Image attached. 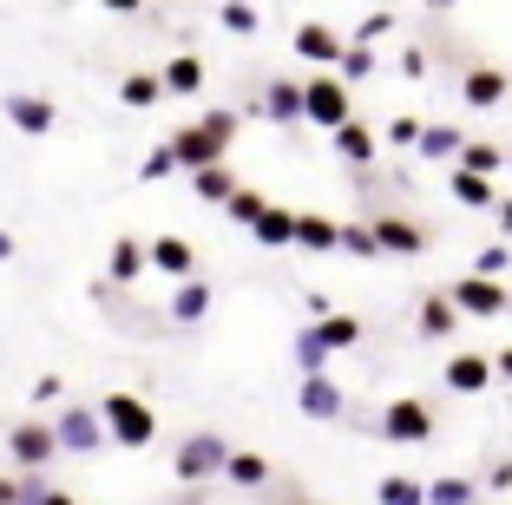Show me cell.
<instances>
[{
  "label": "cell",
  "mask_w": 512,
  "mask_h": 505,
  "mask_svg": "<svg viewBox=\"0 0 512 505\" xmlns=\"http://www.w3.org/2000/svg\"><path fill=\"white\" fill-rule=\"evenodd\" d=\"M237 125H243L237 105H204V119L178 125V132H171L165 145H171V158H178L184 178H197V171L224 164V158H230V145H237Z\"/></svg>",
  "instance_id": "1"
},
{
  "label": "cell",
  "mask_w": 512,
  "mask_h": 505,
  "mask_svg": "<svg viewBox=\"0 0 512 505\" xmlns=\"http://www.w3.org/2000/svg\"><path fill=\"white\" fill-rule=\"evenodd\" d=\"M368 328H362V315H342L335 309L329 322H302L296 328V342H289V355H296V374H329V361L342 355V348H355Z\"/></svg>",
  "instance_id": "2"
},
{
  "label": "cell",
  "mask_w": 512,
  "mask_h": 505,
  "mask_svg": "<svg viewBox=\"0 0 512 505\" xmlns=\"http://www.w3.org/2000/svg\"><path fill=\"white\" fill-rule=\"evenodd\" d=\"M99 427H106V440L119 446V453H138V446L158 440V414H151L145 394H132V387H112V394H99Z\"/></svg>",
  "instance_id": "3"
},
{
  "label": "cell",
  "mask_w": 512,
  "mask_h": 505,
  "mask_svg": "<svg viewBox=\"0 0 512 505\" xmlns=\"http://www.w3.org/2000/svg\"><path fill=\"white\" fill-rule=\"evenodd\" d=\"M53 440H60V453H73V460L112 453V440H106V427H99V407L92 401H60L53 407Z\"/></svg>",
  "instance_id": "4"
},
{
  "label": "cell",
  "mask_w": 512,
  "mask_h": 505,
  "mask_svg": "<svg viewBox=\"0 0 512 505\" xmlns=\"http://www.w3.org/2000/svg\"><path fill=\"white\" fill-rule=\"evenodd\" d=\"M230 453H237V446H230L224 433H184L178 453H171V473H178V486H211V479H224Z\"/></svg>",
  "instance_id": "5"
},
{
  "label": "cell",
  "mask_w": 512,
  "mask_h": 505,
  "mask_svg": "<svg viewBox=\"0 0 512 505\" xmlns=\"http://www.w3.org/2000/svg\"><path fill=\"white\" fill-rule=\"evenodd\" d=\"M434 401H421V394H394V401H381V414H375V433L388 446H427L434 440Z\"/></svg>",
  "instance_id": "6"
},
{
  "label": "cell",
  "mask_w": 512,
  "mask_h": 505,
  "mask_svg": "<svg viewBox=\"0 0 512 505\" xmlns=\"http://www.w3.org/2000/svg\"><path fill=\"white\" fill-rule=\"evenodd\" d=\"M355 119V92L342 86L335 73H309L302 79V125H316V132H342Z\"/></svg>",
  "instance_id": "7"
},
{
  "label": "cell",
  "mask_w": 512,
  "mask_h": 505,
  "mask_svg": "<svg viewBox=\"0 0 512 505\" xmlns=\"http://www.w3.org/2000/svg\"><path fill=\"white\" fill-rule=\"evenodd\" d=\"M7 453H14V473H46L60 460V440H53V420L46 414H27L7 427Z\"/></svg>",
  "instance_id": "8"
},
{
  "label": "cell",
  "mask_w": 512,
  "mask_h": 505,
  "mask_svg": "<svg viewBox=\"0 0 512 505\" xmlns=\"http://www.w3.org/2000/svg\"><path fill=\"white\" fill-rule=\"evenodd\" d=\"M0 119L14 125L20 138H46L53 125H60V105L46 99V92H27V86H7L0 92Z\"/></svg>",
  "instance_id": "9"
},
{
  "label": "cell",
  "mask_w": 512,
  "mask_h": 505,
  "mask_svg": "<svg viewBox=\"0 0 512 505\" xmlns=\"http://www.w3.org/2000/svg\"><path fill=\"white\" fill-rule=\"evenodd\" d=\"M296 414L316 420V427H335V420H348V394L335 374H302L296 381Z\"/></svg>",
  "instance_id": "10"
},
{
  "label": "cell",
  "mask_w": 512,
  "mask_h": 505,
  "mask_svg": "<svg viewBox=\"0 0 512 505\" xmlns=\"http://www.w3.org/2000/svg\"><path fill=\"white\" fill-rule=\"evenodd\" d=\"M250 112L263 125H283V132H302V79H283V73H270L263 79V92L250 99Z\"/></svg>",
  "instance_id": "11"
},
{
  "label": "cell",
  "mask_w": 512,
  "mask_h": 505,
  "mask_svg": "<svg viewBox=\"0 0 512 505\" xmlns=\"http://www.w3.org/2000/svg\"><path fill=\"white\" fill-rule=\"evenodd\" d=\"M447 302L460 315H473V322H499V315H512V289L506 283H480V276H460V283L447 289Z\"/></svg>",
  "instance_id": "12"
},
{
  "label": "cell",
  "mask_w": 512,
  "mask_h": 505,
  "mask_svg": "<svg viewBox=\"0 0 512 505\" xmlns=\"http://www.w3.org/2000/svg\"><path fill=\"white\" fill-rule=\"evenodd\" d=\"M375 243H381V256H427L434 250V237H427V223L421 217H401V210H381L375 223Z\"/></svg>",
  "instance_id": "13"
},
{
  "label": "cell",
  "mask_w": 512,
  "mask_h": 505,
  "mask_svg": "<svg viewBox=\"0 0 512 505\" xmlns=\"http://www.w3.org/2000/svg\"><path fill=\"white\" fill-rule=\"evenodd\" d=\"M296 60L302 66H316V73H335V66H342V46H348V33H335L329 20H302L296 27Z\"/></svg>",
  "instance_id": "14"
},
{
  "label": "cell",
  "mask_w": 512,
  "mask_h": 505,
  "mask_svg": "<svg viewBox=\"0 0 512 505\" xmlns=\"http://www.w3.org/2000/svg\"><path fill=\"white\" fill-rule=\"evenodd\" d=\"M440 381H447V394H486L493 387V355L486 348H453L447 361H440Z\"/></svg>",
  "instance_id": "15"
},
{
  "label": "cell",
  "mask_w": 512,
  "mask_h": 505,
  "mask_svg": "<svg viewBox=\"0 0 512 505\" xmlns=\"http://www.w3.org/2000/svg\"><path fill=\"white\" fill-rule=\"evenodd\" d=\"M329 145H335V158H342L348 171H362V178L375 171V158H381V132L368 119H348L342 132H329Z\"/></svg>",
  "instance_id": "16"
},
{
  "label": "cell",
  "mask_w": 512,
  "mask_h": 505,
  "mask_svg": "<svg viewBox=\"0 0 512 505\" xmlns=\"http://www.w3.org/2000/svg\"><path fill=\"white\" fill-rule=\"evenodd\" d=\"M506 92H512V73L506 66H467V73H460V99L473 105V112H493V105H506Z\"/></svg>",
  "instance_id": "17"
},
{
  "label": "cell",
  "mask_w": 512,
  "mask_h": 505,
  "mask_svg": "<svg viewBox=\"0 0 512 505\" xmlns=\"http://www.w3.org/2000/svg\"><path fill=\"white\" fill-rule=\"evenodd\" d=\"M414 335H421V342H453V335H460V309L447 302V289H427V296H421V309H414Z\"/></svg>",
  "instance_id": "18"
},
{
  "label": "cell",
  "mask_w": 512,
  "mask_h": 505,
  "mask_svg": "<svg viewBox=\"0 0 512 505\" xmlns=\"http://www.w3.org/2000/svg\"><path fill=\"white\" fill-rule=\"evenodd\" d=\"M145 250H151V269L171 276V283H191L197 276V243L191 237H151Z\"/></svg>",
  "instance_id": "19"
},
{
  "label": "cell",
  "mask_w": 512,
  "mask_h": 505,
  "mask_svg": "<svg viewBox=\"0 0 512 505\" xmlns=\"http://www.w3.org/2000/svg\"><path fill=\"white\" fill-rule=\"evenodd\" d=\"M158 86H165L171 99H197V92H204V60H197V46H178V53L158 66Z\"/></svg>",
  "instance_id": "20"
},
{
  "label": "cell",
  "mask_w": 512,
  "mask_h": 505,
  "mask_svg": "<svg viewBox=\"0 0 512 505\" xmlns=\"http://www.w3.org/2000/svg\"><path fill=\"white\" fill-rule=\"evenodd\" d=\"M145 269H151V250H145V237H112V256H106V283H112V289L138 283Z\"/></svg>",
  "instance_id": "21"
},
{
  "label": "cell",
  "mask_w": 512,
  "mask_h": 505,
  "mask_svg": "<svg viewBox=\"0 0 512 505\" xmlns=\"http://www.w3.org/2000/svg\"><path fill=\"white\" fill-rule=\"evenodd\" d=\"M296 250H309V256H335V250H342V223L322 217V210H296Z\"/></svg>",
  "instance_id": "22"
},
{
  "label": "cell",
  "mask_w": 512,
  "mask_h": 505,
  "mask_svg": "<svg viewBox=\"0 0 512 505\" xmlns=\"http://www.w3.org/2000/svg\"><path fill=\"white\" fill-rule=\"evenodd\" d=\"M211 302H217V289L204 283V276H191V283H178V289H171L165 315H171L178 328H191V322H204V315H211Z\"/></svg>",
  "instance_id": "23"
},
{
  "label": "cell",
  "mask_w": 512,
  "mask_h": 505,
  "mask_svg": "<svg viewBox=\"0 0 512 505\" xmlns=\"http://www.w3.org/2000/svg\"><path fill=\"white\" fill-rule=\"evenodd\" d=\"M447 197L460 210H499V197H506V191H499L493 178H473V171H447Z\"/></svg>",
  "instance_id": "24"
},
{
  "label": "cell",
  "mask_w": 512,
  "mask_h": 505,
  "mask_svg": "<svg viewBox=\"0 0 512 505\" xmlns=\"http://www.w3.org/2000/svg\"><path fill=\"white\" fill-rule=\"evenodd\" d=\"M256 250H296V210H283V204H270L263 217H256Z\"/></svg>",
  "instance_id": "25"
},
{
  "label": "cell",
  "mask_w": 512,
  "mask_h": 505,
  "mask_svg": "<svg viewBox=\"0 0 512 505\" xmlns=\"http://www.w3.org/2000/svg\"><path fill=\"white\" fill-rule=\"evenodd\" d=\"M460 151H467V132H460V125H427L421 145H414V158H427V164H460Z\"/></svg>",
  "instance_id": "26"
},
{
  "label": "cell",
  "mask_w": 512,
  "mask_h": 505,
  "mask_svg": "<svg viewBox=\"0 0 512 505\" xmlns=\"http://www.w3.org/2000/svg\"><path fill=\"white\" fill-rule=\"evenodd\" d=\"M224 479H230L237 492H263V486H276V466L263 460V453H230Z\"/></svg>",
  "instance_id": "27"
},
{
  "label": "cell",
  "mask_w": 512,
  "mask_h": 505,
  "mask_svg": "<svg viewBox=\"0 0 512 505\" xmlns=\"http://www.w3.org/2000/svg\"><path fill=\"white\" fill-rule=\"evenodd\" d=\"M191 197H197V204H217V210H224L230 197H237V171H230V164H211V171H197V178H191Z\"/></svg>",
  "instance_id": "28"
},
{
  "label": "cell",
  "mask_w": 512,
  "mask_h": 505,
  "mask_svg": "<svg viewBox=\"0 0 512 505\" xmlns=\"http://www.w3.org/2000/svg\"><path fill=\"white\" fill-rule=\"evenodd\" d=\"M375 505H427V479H414V473H381L375 479Z\"/></svg>",
  "instance_id": "29"
},
{
  "label": "cell",
  "mask_w": 512,
  "mask_h": 505,
  "mask_svg": "<svg viewBox=\"0 0 512 505\" xmlns=\"http://www.w3.org/2000/svg\"><path fill=\"white\" fill-rule=\"evenodd\" d=\"M427 505H480V479H467V473L427 479Z\"/></svg>",
  "instance_id": "30"
},
{
  "label": "cell",
  "mask_w": 512,
  "mask_h": 505,
  "mask_svg": "<svg viewBox=\"0 0 512 505\" xmlns=\"http://www.w3.org/2000/svg\"><path fill=\"white\" fill-rule=\"evenodd\" d=\"M158 99H165V86H158V66H151V73L138 66V73L119 79V105H132V112H145V105H158Z\"/></svg>",
  "instance_id": "31"
},
{
  "label": "cell",
  "mask_w": 512,
  "mask_h": 505,
  "mask_svg": "<svg viewBox=\"0 0 512 505\" xmlns=\"http://www.w3.org/2000/svg\"><path fill=\"white\" fill-rule=\"evenodd\" d=\"M375 73H381L375 46H355V40H348V46H342V66H335V79H342V86L355 92V86H362V79H375Z\"/></svg>",
  "instance_id": "32"
},
{
  "label": "cell",
  "mask_w": 512,
  "mask_h": 505,
  "mask_svg": "<svg viewBox=\"0 0 512 505\" xmlns=\"http://www.w3.org/2000/svg\"><path fill=\"white\" fill-rule=\"evenodd\" d=\"M499 164H506V151H499V145H486V138H467V151H460V164H453V171H473V178H493Z\"/></svg>",
  "instance_id": "33"
},
{
  "label": "cell",
  "mask_w": 512,
  "mask_h": 505,
  "mask_svg": "<svg viewBox=\"0 0 512 505\" xmlns=\"http://www.w3.org/2000/svg\"><path fill=\"white\" fill-rule=\"evenodd\" d=\"M263 210H270V197L256 191V184H237V197L224 204V217H230V223H243V230H256V217H263Z\"/></svg>",
  "instance_id": "34"
},
{
  "label": "cell",
  "mask_w": 512,
  "mask_h": 505,
  "mask_svg": "<svg viewBox=\"0 0 512 505\" xmlns=\"http://www.w3.org/2000/svg\"><path fill=\"white\" fill-rule=\"evenodd\" d=\"M217 27L237 33V40H250V33L263 27V14H256V7H243V0H224V7H217Z\"/></svg>",
  "instance_id": "35"
},
{
  "label": "cell",
  "mask_w": 512,
  "mask_h": 505,
  "mask_svg": "<svg viewBox=\"0 0 512 505\" xmlns=\"http://www.w3.org/2000/svg\"><path fill=\"white\" fill-rule=\"evenodd\" d=\"M506 269H512V243H486V250L473 256V269H467V276H480V283H499Z\"/></svg>",
  "instance_id": "36"
},
{
  "label": "cell",
  "mask_w": 512,
  "mask_h": 505,
  "mask_svg": "<svg viewBox=\"0 0 512 505\" xmlns=\"http://www.w3.org/2000/svg\"><path fill=\"white\" fill-rule=\"evenodd\" d=\"M421 132H427V125L414 119V112H394V119L381 125V145H401V151H414V145H421Z\"/></svg>",
  "instance_id": "37"
},
{
  "label": "cell",
  "mask_w": 512,
  "mask_h": 505,
  "mask_svg": "<svg viewBox=\"0 0 512 505\" xmlns=\"http://www.w3.org/2000/svg\"><path fill=\"white\" fill-rule=\"evenodd\" d=\"M342 256H355V263H375V256H381L375 230H368V223H342Z\"/></svg>",
  "instance_id": "38"
},
{
  "label": "cell",
  "mask_w": 512,
  "mask_h": 505,
  "mask_svg": "<svg viewBox=\"0 0 512 505\" xmlns=\"http://www.w3.org/2000/svg\"><path fill=\"white\" fill-rule=\"evenodd\" d=\"M171 171H178V158H171V145L158 138V145L138 158V184H158V178H171Z\"/></svg>",
  "instance_id": "39"
},
{
  "label": "cell",
  "mask_w": 512,
  "mask_h": 505,
  "mask_svg": "<svg viewBox=\"0 0 512 505\" xmlns=\"http://www.w3.org/2000/svg\"><path fill=\"white\" fill-rule=\"evenodd\" d=\"M388 33H394V14H388V7H375V14H362V27L348 33V40H355V46H375V40H388Z\"/></svg>",
  "instance_id": "40"
},
{
  "label": "cell",
  "mask_w": 512,
  "mask_h": 505,
  "mask_svg": "<svg viewBox=\"0 0 512 505\" xmlns=\"http://www.w3.org/2000/svg\"><path fill=\"white\" fill-rule=\"evenodd\" d=\"M60 394H66V381H60V374H53V368H46V374H40V381H33V387H27V401H33V407H40V414H46V401H60Z\"/></svg>",
  "instance_id": "41"
},
{
  "label": "cell",
  "mask_w": 512,
  "mask_h": 505,
  "mask_svg": "<svg viewBox=\"0 0 512 505\" xmlns=\"http://www.w3.org/2000/svg\"><path fill=\"white\" fill-rule=\"evenodd\" d=\"M486 492H512V460H493V466H486Z\"/></svg>",
  "instance_id": "42"
},
{
  "label": "cell",
  "mask_w": 512,
  "mask_h": 505,
  "mask_svg": "<svg viewBox=\"0 0 512 505\" xmlns=\"http://www.w3.org/2000/svg\"><path fill=\"white\" fill-rule=\"evenodd\" d=\"M401 73L407 79H427V53H421V46H407V53H401Z\"/></svg>",
  "instance_id": "43"
},
{
  "label": "cell",
  "mask_w": 512,
  "mask_h": 505,
  "mask_svg": "<svg viewBox=\"0 0 512 505\" xmlns=\"http://www.w3.org/2000/svg\"><path fill=\"white\" fill-rule=\"evenodd\" d=\"M335 315V302H329V289H309V322H329Z\"/></svg>",
  "instance_id": "44"
},
{
  "label": "cell",
  "mask_w": 512,
  "mask_h": 505,
  "mask_svg": "<svg viewBox=\"0 0 512 505\" xmlns=\"http://www.w3.org/2000/svg\"><path fill=\"white\" fill-rule=\"evenodd\" d=\"M493 381L512 387V348H493Z\"/></svg>",
  "instance_id": "45"
},
{
  "label": "cell",
  "mask_w": 512,
  "mask_h": 505,
  "mask_svg": "<svg viewBox=\"0 0 512 505\" xmlns=\"http://www.w3.org/2000/svg\"><path fill=\"white\" fill-rule=\"evenodd\" d=\"M0 505H20V473H0Z\"/></svg>",
  "instance_id": "46"
},
{
  "label": "cell",
  "mask_w": 512,
  "mask_h": 505,
  "mask_svg": "<svg viewBox=\"0 0 512 505\" xmlns=\"http://www.w3.org/2000/svg\"><path fill=\"white\" fill-rule=\"evenodd\" d=\"M493 223H499V237H512V191L499 197V210H493Z\"/></svg>",
  "instance_id": "47"
},
{
  "label": "cell",
  "mask_w": 512,
  "mask_h": 505,
  "mask_svg": "<svg viewBox=\"0 0 512 505\" xmlns=\"http://www.w3.org/2000/svg\"><path fill=\"white\" fill-rule=\"evenodd\" d=\"M171 505H211V486H184V492H178Z\"/></svg>",
  "instance_id": "48"
},
{
  "label": "cell",
  "mask_w": 512,
  "mask_h": 505,
  "mask_svg": "<svg viewBox=\"0 0 512 505\" xmlns=\"http://www.w3.org/2000/svg\"><path fill=\"white\" fill-rule=\"evenodd\" d=\"M14 250H20V243H14V230H0V263H14Z\"/></svg>",
  "instance_id": "49"
},
{
  "label": "cell",
  "mask_w": 512,
  "mask_h": 505,
  "mask_svg": "<svg viewBox=\"0 0 512 505\" xmlns=\"http://www.w3.org/2000/svg\"><path fill=\"white\" fill-rule=\"evenodd\" d=\"M506 171H512V151H506Z\"/></svg>",
  "instance_id": "50"
},
{
  "label": "cell",
  "mask_w": 512,
  "mask_h": 505,
  "mask_svg": "<svg viewBox=\"0 0 512 505\" xmlns=\"http://www.w3.org/2000/svg\"><path fill=\"white\" fill-rule=\"evenodd\" d=\"M302 505H316V499H302Z\"/></svg>",
  "instance_id": "51"
}]
</instances>
